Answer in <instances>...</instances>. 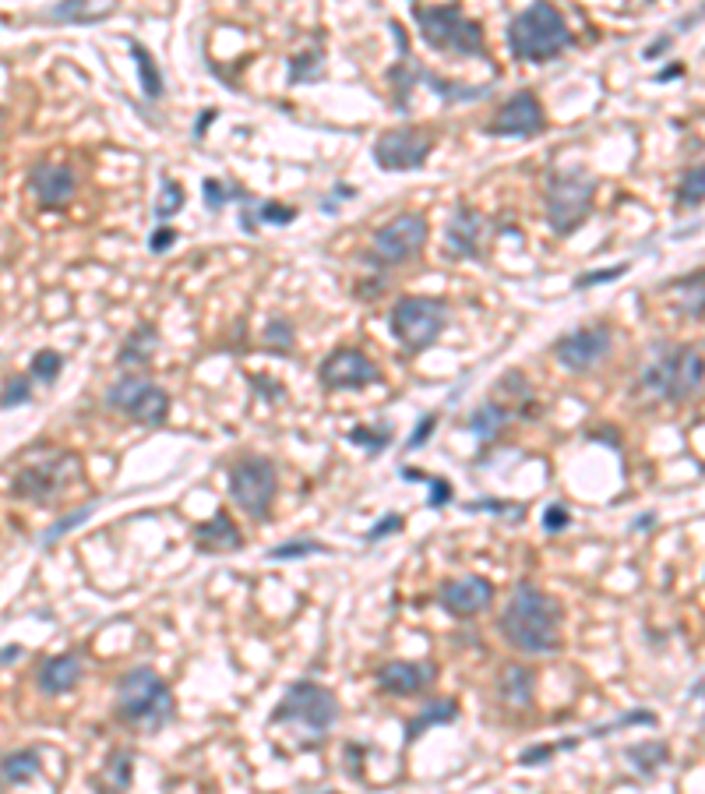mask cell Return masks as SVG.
Wrapping results in <instances>:
<instances>
[{
  "label": "cell",
  "instance_id": "cell-1",
  "mask_svg": "<svg viewBox=\"0 0 705 794\" xmlns=\"http://www.w3.org/2000/svg\"><path fill=\"white\" fill-rule=\"evenodd\" d=\"M501 636L515 653L547 657L561 650V604L540 586L522 583L501 611Z\"/></svg>",
  "mask_w": 705,
  "mask_h": 794
},
{
  "label": "cell",
  "instance_id": "cell-2",
  "mask_svg": "<svg viewBox=\"0 0 705 794\" xmlns=\"http://www.w3.org/2000/svg\"><path fill=\"white\" fill-rule=\"evenodd\" d=\"M572 43V29L554 4H533V8L519 11L508 25V50L515 60H526V64H547V60L561 57Z\"/></svg>",
  "mask_w": 705,
  "mask_h": 794
},
{
  "label": "cell",
  "instance_id": "cell-3",
  "mask_svg": "<svg viewBox=\"0 0 705 794\" xmlns=\"http://www.w3.org/2000/svg\"><path fill=\"white\" fill-rule=\"evenodd\" d=\"M117 717L134 731H159L173 720V692L156 667H134L117 682Z\"/></svg>",
  "mask_w": 705,
  "mask_h": 794
},
{
  "label": "cell",
  "instance_id": "cell-4",
  "mask_svg": "<svg viewBox=\"0 0 705 794\" xmlns=\"http://www.w3.org/2000/svg\"><path fill=\"white\" fill-rule=\"evenodd\" d=\"M705 382V357L695 346H670V350L656 353L649 360L646 371L639 378V389L656 399H670V403H684L691 399Z\"/></svg>",
  "mask_w": 705,
  "mask_h": 794
},
{
  "label": "cell",
  "instance_id": "cell-5",
  "mask_svg": "<svg viewBox=\"0 0 705 794\" xmlns=\"http://www.w3.org/2000/svg\"><path fill=\"white\" fill-rule=\"evenodd\" d=\"M413 22L420 25V36L434 50L462 53V57H483V32L459 4H441V8H413Z\"/></svg>",
  "mask_w": 705,
  "mask_h": 794
},
{
  "label": "cell",
  "instance_id": "cell-6",
  "mask_svg": "<svg viewBox=\"0 0 705 794\" xmlns=\"http://www.w3.org/2000/svg\"><path fill=\"white\" fill-rule=\"evenodd\" d=\"M388 325H392V336L402 343V350L423 353L431 350L441 332H445L448 304L438 297H402L395 300Z\"/></svg>",
  "mask_w": 705,
  "mask_h": 794
},
{
  "label": "cell",
  "instance_id": "cell-7",
  "mask_svg": "<svg viewBox=\"0 0 705 794\" xmlns=\"http://www.w3.org/2000/svg\"><path fill=\"white\" fill-rule=\"evenodd\" d=\"M593 195H596V180L586 170H564L554 173L547 184V223L557 237H568V233L579 230V223H586L589 212H593Z\"/></svg>",
  "mask_w": 705,
  "mask_h": 794
},
{
  "label": "cell",
  "instance_id": "cell-8",
  "mask_svg": "<svg viewBox=\"0 0 705 794\" xmlns=\"http://www.w3.org/2000/svg\"><path fill=\"white\" fill-rule=\"evenodd\" d=\"M275 724H300L311 735H328L339 720V699L318 682H297L286 696L279 699L272 713Z\"/></svg>",
  "mask_w": 705,
  "mask_h": 794
},
{
  "label": "cell",
  "instance_id": "cell-9",
  "mask_svg": "<svg viewBox=\"0 0 705 794\" xmlns=\"http://www.w3.org/2000/svg\"><path fill=\"white\" fill-rule=\"evenodd\" d=\"M275 491H279V473L272 459L244 456L230 466V498L251 519H268Z\"/></svg>",
  "mask_w": 705,
  "mask_h": 794
},
{
  "label": "cell",
  "instance_id": "cell-10",
  "mask_svg": "<svg viewBox=\"0 0 705 794\" xmlns=\"http://www.w3.org/2000/svg\"><path fill=\"white\" fill-rule=\"evenodd\" d=\"M106 406L145 427H159L170 417V396H166V389H159V385H152L149 378L141 375L117 378L110 385V392H106Z\"/></svg>",
  "mask_w": 705,
  "mask_h": 794
},
{
  "label": "cell",
  "instance_id": "cell-11",
  "mask_svg": "<svg viewBox=\"0 0 705 794\" xmlns=\"http://www.w3.org/2000/svg\"><path fill=\"white\" fill-rule=\"evenodd\" d=\"M78 473V459L71 452H53V456L39 459V463H29L15 473L11 480V491L18 498H29V502L50 505L53 498H60L67 491V484L75 480Z\"/></svg>",
  "mask_w": 705,
  "mask_h": 794
},
{
  "label": "cell",
  "instance_id": "cell-12",
  "mask_svg": "<svg viewBox=\"0 0 705 794\" xmlns=\"http://www.w3.org/2000/svg\"><path fill=\"white\" fill-rule=\"evenodd\" d=\"M427 233H431V226L420 212H402L374 233V251L364 258L378 265H402L420 255L423 244H427Z\"/></svg>",
  "mask_w": 705,
  "mask_h": 794
},
{
  "label": "cell",
  "instance_id": "cell-13",
  "mask_svg": "<svg viewBox=\"0 0 705 794\" xmlns=\"http://www.w3.org/2000/svg\"><path fill=\"white\" fill-rule=\"evenodd\" d=\"M434 149V138L420 128H392L381 131L378 142H374V163L388 173H402V170H420L427 163Z\"/></svg>",
  "mask_w": 705,
  "mask_h": 794
},
{
  "label": "cell",
  "instance_id": "cell-14",
  "mask_svg": "<svg viewBox=\"0 0 705 794\" xmlns=\"http://www.w3.org/2000/svg\"><path fill=\"white\" fill-rule=\"evenodd\" d=\"M318 378L328 389H367V385L378 382L381 371L364 350H357V346H339V350H332L321 360Z\"/></svg>",
  "mask_w": 705,
  "mask_h": 794
},
{
  "label": "cell",
  "instance_id": "cell-15",
  "mask_svg": "<svg viewBox=\"0 0 705 794\" xmlns=\"http://www.w3.org/2000/svg\"><path fill=\"white\" fill-rule=\"evenodd\" d=\"M547 128V117H543V106L533 92H515L501 103L498 117L487 124V135L498 138H533Z\"/></svg>",
  "mask_w": 705,
  "mask_h": 794
},
{
  "label": "cell",
  "instance_id": "cell-16",
  "mask_svg": "<svg viewBox=\"0 0 705 794\" xmlns=\"http://www.w3.org/2000/svg\"><path fill=\"white\" fill-rule=\"evenodd\" d=\"M610 353V329L607 325H586V329H575L568 336H561L554 343V357L561 360L568 371H589L593 364H600Z\"/></svg>",
  "mask_w": 705,
  "mask_h": 794
},
{
  "label": "cell",
  "instance_id": "cell-17",
  "mask_svg": "<svg viewBox=\"0 0 705 794\" xmlns=\"http://www.w3.org/2000/svg\"><path fill=\"white\" fill-rule=\"evenodd\" d=\"M441 607L455 618H476L494 600V583L483 576H459L441 586Z\"/></svg>",
  "mask_w": 705,
  "mask_h": 794
},
{
  "label": "cell",
  "instance_id": "cell-18",
  "mask_svg": "<svg viewBox=\"0 0 705 794\" xmlns=\"http://www.w3.org/2000/svg\"><path fill=\"white\" fill-rule=\"evenodd\" d=\"M29 191L43 209H64L78 191V177L71 166L60 163H36L29 170Z\"/></svg>",
  "mask_w": 705,
  "mask_h": 794
},
{
  "label": "cell",
  "instance_id": "cell-19",
  "mask_svg": "<svg viewBox=\"0 0 705 794\" xmlns=\"http://www.w3.org/2000/svg\"><path fill=\"white\" fill-rule=\"evenodd\" d=\"M438 678V664H409V660H392L378 671V685L392 696H416Z\"/></svg>",
  "mask_w": 705,
  "mask_h": 794
},
{
  "label": "cell",
  "instance_id": "cell-20",
  "mask_svg": "<svg viewBox=\"0 0 705 794\" xmlns=\"http://www.w3.org/2000/svg\"><path fill=\"white\" fill-rule=\"evenodd\" d=\"M480 240H483V216L473 209V205H459L445 230V244L448 255L455 258H480Z\"/></svg>",
  "mask_w": 705,
  "mask_h": 794
},
{
  "label": "cell",
  "instance_id": "cell-21",
  "mask_svg": "<svg viewBox=\"0 0 705 794\" xmlns=\"http://www.w3.org/2000/svg\"><path fill=\"white\" fill-rule=\"evenodd\" d=\"M392 29H395V43H399V60H395V68L388 71V82H392V89H395V106L406 110L409 92L416 89V82H423L427 68H423L420 60L413 57V50L406 46V32H402V25L392 22Z\"/></svg>",
  "mask_w": 705,
  "mask_h": 794
},
{
  "label": "cell",
  "instance_id": "cell-22",
  "mask_svg": "<svg viewBox=\"0 0 705 794\" xmlns=\"http://www.w3.org/2000/svg\"><path fill=\"white\" fill-rule=\"evenodd\" d=\"M82 671L85 667L78 653H60V657L43 660V667H39V692H46V696H64V692H71L82 682Z\"/></svg>",
  "mask_w": 705,
  "mask_h": 794
},
{
  "label": "cell",
  "instance_id": "cell-23",
  "mask_svg": "<svg viewBox=\"0 0 705 794\" xmlns=\"http://www.w3.org/2000/svg\"><path fill=\"white\" fill-rule=\"evenodd\" d=\"M498 696L508 710H529L536 696V675L522 664H508L498 678Z\"/></svg>",
  "mask_w": 705,
  "mask_h": 794
},
{
  "label": "cell",
  "instance_id": "cell-24",
  "mask_svg": "<svg viewBox=\"0 0 705 794\" xmlns=\"http://www.w3.org/2000/svg\"><path fill=\"white\" fill-rule=\"evenodd\" d=\"M194 540H198L201 551H237V547H244V537H240L230 512H216L208 523H201L194 530Z\"/></svg>",
  "mask_w": 705,
  "mask_h": 794
},
{
  "label": "cell",
  "instance_id": "cell-25",
  "mask_svg": "<svg viewBox=\"0 0 705 794\" xmlns=\"http://www.w3.org/2000/svg\"><path fill=\"white\" fill-rule=\"evenodd\" d=\"M39 770H43V759H39L36 749H18L0 759V780L11 787L29 784L32 777H39Z\"/></svg>",
  "mask_w": 705,
  "mask_h": 794
},
{
  "label": "cell",
  "instance_id": "cell-26",
  "mask_svg": "<svg viewBox=\"0 0 705 794\" xmlns=\"http://www.w3.org/2000/svg\"><path fill=\"white\" fill-rule=\"evenodd\" d=\"M159 346V332L156 325L141 322L138 329L131 332V336L124 339V346H120L117 353V364H149V357L156 353Z\"/></svg>",
  "mask_w": 705,
  "mask_h": 794
},
{
  "label": "cell",
  "instance_id": "cell-27",
  "mask_svg": "<svg viewBox=\"0 0 705 794\" xmlns=\"http://www.w3.org/2000/svg\"><path fill=\"white\" fill-rule=\"evenodd\" d=\"M508 424V410L498 403H483L469 413V431H473L480 442H490V438L501 435V427Z\"/></svg>",
  "mask_w": 705,
  "mask_h": 794
},
{
  "label": "cell",
  "instance_id": "cell-28",
  "mask_svg": "<svg viewBox=\"0 0 705 794\" xmlns=\"http://www.w3.org/2000/svg\"><path fill=\"white\" fill-rule=\"evenodd\" d=\"M455 717H459V706H455V699H441V703L423 706V710L413 717V724H406V742L420 738L423 731H427V727H434V724H452Z\"/></svg>",
  "mask_w": 705,
  "mask_h": 794
},
{
  "label": "cell",
  "instance_id": "cell-29",
  "mask_svg": "<svg viewBox=\"0 0 705 794\" xmlns=\"http://www.w3.org/2000/svg\"><path fill=\"white\" fill-rule=\"evenodd\" d=\"M131 53H134V64H138V75H141V92L149 99H163V71L156 68V60H152V53L145 50L141 43H131Z\"/></svg>",
  "mask_w": 705,
  "mask_h": 794
},
{
  "label": "cell",
  "instance_id": "cell-30",
  "mask_svg": "<svg viewBox=\"0 0 705 794\" xmlns=\"http://www.w3.org/2000/svg\"><path fill=\"white\" fill-rule=\"evenodd\" d=\"M244 205H247V212H244V230L247 233H254L258 219L261 223H275V226H286V223L297 219V209H282V205H275V202H244Z\"/></svg>",
  "mask_w": 705,
  "mask_h": 794
},
{
  "label": "cell",
  "instance_id": "cell-31",
  "mask_svg": "<svg viewBox=\"0 0 705 794\" xmlns=\"http://www.w3.org/2000/svg\"><path fill=\"white\" fill-rule=\"evenodd\" d=\"M677 205L681 209H698L705 202V166H691L681 180H677Z\"/></svg>",
  "mask_w": 705,
  "mask_h": 794
},
{
  "label": "cell",
  "instance_id": "cell-32",
  "mask_svg": "<svg viewBox=\"0 0 705 794\" xmlns=\"http://www.w3.org/2000/svg\"><path fill=\"white\" fill-rule=\"evenodd\" d=\"M106 15H113V8L89 11V4H57V8L46 11V18H50V22H78V25L99 22V18H106Z\"/></svg>",
  "mask_w": 705,
  "mask_h": 794
},
{
  "label": "cell",
  "instance_id": "cell-33",
  "mask_svg": "<svg viewBox=\"0 0 705 794\" xmlns=\"http://www.w3.org/2000/svg\"><path fill=\"white\" fill-rule=\"evenodd\" d=\"M32 378L43 385H53L57 382V375L64 371V357H60L57 350H39L36 357H32Z\"/></svg>",
  "mask_w": 705,
  "mask_h": 794
},
{
  "label": "cell",
  "instance_id": "cell-34",
  "mask_svg": "<svg viewBox=\"0 0 705 794\" xmlns=\"http://www.w3.org/2000/svg\"><path fill=\"white\" fill-rule=\"evenodd\" d=\"M103 780L110 784L113 794H120L127 784H131V756L127 752H113L110 759H106V770H103Z\"/></svg>",
  "mask_w": 705,
  "mask_h": 794
},
{
  "label": "cell",
  "instance_id": "cell-35",
  "mask_svg": "<svg viewBox=\"0 0 705 794\" xmlns=\"http://www.w3.org/2000/svg\"><path fill=\"white\" fill-rule=\"evenodd\" d=\"M628 759L635 766H639L642 773H653L656 766H663V759H667V745H635V749H628Z\"/></svg>",
  "mask_w": 705,
  "mask_h": 794
},
{
  "label": "cell",
  "instance_id": "cell-36",
  "mask_svg": "<svg viewBox=\"0 0 705 794\" xmlns=\"http://www.w3.org/2000/svg\"><path fill=\"white\" fill-rule=\"evenodd\" d=\"M201 191H205V205H208V212H219L226 202H233V198H247L240 188H226L223 180H205V184H201Z\"/></svg>",
  "mask_w": 705,
  "mask_h": 794
},
{
  "label": "cell",
  "instance_id": "cell-37",
  "mask_svg": "<svg viewBox=\"0 0 705 794\" xmlns=\"http://www.w3.org/2000/svg\"><path fill=\"white\" fill-rule=\"evenodd\" d=\"M321 75V53L318 50H307L300 57H293V68H290V82H314Z\"/></svg>",
  "mask_w": 705,
  "mask_h": 794
},
{
  "label": "cell",
  "instance_id": "cell-38",
  "mask_svg": "<svg viewBox=\"0 0 705 794\" xmlns=\"http://www.w3.org/2000/svg\"><path fill=\"white\" fill-rule=\"evenodd\" d=\"M325 547L318 544V540H290V544L282 547H272L268 551V558H275V562H286V558H307V555H321Z\"/></svg>",
  "mask_w": 705,
  "mask_h": 794
},
{
  "label": "cell",
  "instance_id": "cell-39",
  "mask_svg": "<svg viewBox=\"0 0 705 794\" xmlns=\"http://www.w3.org/2000/svg\"><path fill=\"white\" fill-rule=\"evenodd\" d=\"M180 205H184V188H180L177 180L163 177V198L156 202V219H170Z\"/></svg>",
  "mask_w": 705,
  "mask_h": 794
},
{
  "label": "cell",
  "instance_id": "cell-40",
  "mask_svg": "<svg viewBox=\"0 0 705 794\" xmlns=\"http://www.w3.org/2000/svg\"><path fill=\"white\" fill-rule=\"evenodd\" d=\"M89 516H92V505H85V509H78L75 516H64V519H60V523H53L50 530L43 533V544H46V547H50V544H57V540L64 537V533H71V530H75V526H82Z\"/></svg>",
  "mask_w": 705,
  "mask_h": 794
},
{
  "label": "cell",
  "instance_id": "cell-41",
  "mask_svg": "<svg viewBox=\"0 0 705 794\" xmlns=\"http://www.w3.org/2000/svg\"><path fill=\"white\" fill-rule=\"evenodd\" d=\"M265 343H272L275 350H290V343H293V325H290V318H282V315H275L272 322H268V329H265Z\"/></svg>",
  "mask_w": 705,
  "mask_h": 794
},
{
  "label": "cell",
  "instance_id": "cell-42",
  "mask_svg": "<svg viewBox=\"0 0 705 794\" xmlns=\"http://www.w3.org/2000/svg\"><path fill=\"white\" fill-rule=\"evenodd\" d=\"M32 399V385L29 378H11L8 385H4V396H0V406H22Z\"/></svg>",
  "mask_w": 705,
  "mask_h": 794
},
{
  "label": "cell",
  "instance_id": "cell-43",
  "mask_svg": "<svg viewBox=\"0 0 705 794\" xmlns=\"http://www.w3.org/2000/svg\"><path fill=\"white\" fill-rule=\"evenodd\" d=\"M624 272H628V265H614V269H596V272H586V276L575 279V286H579V290H593V286H600V283H614V279H621Z\"/></svg>",
  "mask_w": 705,
  "mask_h": 794
},
{
  "label": "cell",
  "instance_id": "cell-44",
  "mask_svg": "<svg viewBox=\"0 0 705 794\" xmlns=\"http://www.w3.org/2000/svg\"><path fill=\"white\" fill-rule=\"evenodd\" d=\"M434 424H438V413H427V417H420V424H416V431H413V435H409L406 449H420V445L427 442V438H431Z\"/></svg>",
  "mask_w": 705,
  "mask_h": 794
},
{
  "label": "cell",
  "instance_id": "cell-45",
  "mask_svg": "<svg viewBox=\"0 0 705 794\" xmlns=\"http://www.w3.org/2000/svg\"><path fill=\"white\" fill-rule=\"evenodd\" d=\"M427 484H431V509H441V505L452 502V484L445 477H427Z\"/></svg>",
  "mask_w": 705,
  "mask_h": 794
},
{
  "label": "cell",
  "instance_id": "cell-46",
  "mask_svg": "<svg viewBox=\"0 0 705 794\" xmlns=\"http://www.w3.org/2000/svg\"><path fill=\"white\" fill-rule=\"evenodd\" d=\"M349 442L371 445V452H378V449H385V445L392 442V431H381V435H367V431H353V435H349Z\"/></svg>",
  "mask_w": 705,
  "mask_h": 794
},
{
  "label": "cell",
  "instance_id": "cell-47",
  "mask_svg": "<svg viewBox=\"0 0 705 794\" xmlns=\"http://www.w3.org/2000/svg\"><path fill=\"white\" fill-rule=\"evenodd\" d=\"M568 509H564V505H550L547 512H543V526H547L550 533H557V530H564V526H568Z\"/></svg>",
  "mask_w": 705,
  "mask_h": 794
},
{
  "label": "cell",
  "instance_id": "cell-48",
  "mask_svg": "<svg viewBox=\"0 0 705 794\" xmlns=\"http://www.w3.org/2000/svg\"><path fill=\"white\" fill-rule=\"evenodd\" d=\"M399 526H402L399 516H388L385 523H378V526H371V530H367V544H378V540H385L388 533H395Z\"/></svg>",
  "mask_w": 705,
  "mask_h": 794
},
{
  "label": "cell",
  "instance_id": "cell-49",
  "mask_svg": "<svg viewBox=\"0 0 705 794\" xmlns=\"http://www.w3.org/2000/svg\"><path fill=\"white\" fill-rule=\"evenodd\" d=\"M177 240V230L173 226H159V233H152V240H149V248L152 251H166Z\"/></svg>",
  "mask_w": 705,
  "mask_h": 794
},
{
  "label": "cell",
  "instance_id": "cell-50",
  "mask_svg": "<svg viewBox=\"0 0 705 794\" xmlns=\"http://www.w3.org/2000/svg\"><path fill=\"white\" fill-rule=\"evenodd\" d=\"M670 43H674V39H670V36H660V39H656V43H649V46H646V60H653V57H660V53H667V50H670Z\"/></svg>",
  "mask_w": 705,
  "mask_h": 794
},
{
  "label": "cell",
  "instance_id": "cell-51",
  "mask_svg": "<svg viewBox=\"0 0 705 794\" xmlns=\"http://www.w3.org/2000/svg\"><path fill=\"white\" fill-rule=\"evenodd\" d=\"M216 117H219L216 110H201V120H198V128H194V135H198V138L205 135V128H208V124H212V120H216Z\"/></svg>",
  "mask_w": 705,
  "mask_h": 794
},
{
  "label": "cell",
  "instance_id": "cell-52",
  "mask_svg": "<svg viewBox=\"0 0 705 794\" xmlns=\"http://www.w3.org/2000/svg\"><path fill=\"white\" fill-rule=\"evenodd\" d=\"M22 657V646H8V650H0V664H8V660Z\"/></svg>",
  "mask_w": 705,
  "mask_h": 794
},
{
  "label": "cell",
  "instance_id": "cell-53",
  "mask_svg": "<svg viewBox=\"0 0 705 794\" xmlns=\"http://www.w3.org/2000/svg\"><path fill=\"white\" fill-rule=\"evenodd\" d=\"M646 526H653V516H642L639 523H635V530H646Z\"/></svg>",
  "mask_w": 705,
  "mask_h": 794
},
{
  "label": "cell",
  "instance_id": "cell-54",
  "mask_svg": "<svg viewBox=\"0 0 705 794\" xmlns=\"http://www.w3.org/2000/svg\"><path fill=\"white\" fill-rule=\"evenodd\" d=\"M691 696H705V678H702V685H695V689H691Z\"/></svg>",
  "mask_w": 705,
  "mask_h": 794
},
{
  "label": "cell",
  "instance_id": "cell-55",
  "mask_svg": "<svg viewBox=\"0 0 705 794\" xmlns=\"http://www.w3.org/2000/svg\"><path fill=\"white\" fill-rule=\"evenodd\" d=\"M0 128H4V110H0Z\"/></svg>",
  "mask_w": 705,
  "mask_h": 794
}]
</instances>
